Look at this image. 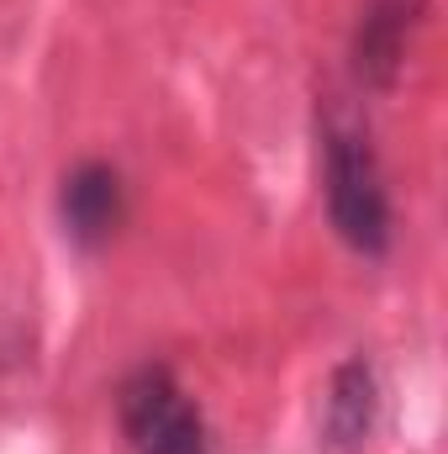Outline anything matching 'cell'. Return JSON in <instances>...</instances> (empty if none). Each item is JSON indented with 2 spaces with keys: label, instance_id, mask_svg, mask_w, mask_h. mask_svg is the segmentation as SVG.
Returning a JSON list of instances; mask_svg holds the SVG:
<instances>
[{
  "label": "cell",
  "instance_id": "obj_2",
  "mask_svg": "<svg viewBox=\"0 0 448 454\" xmlns=\"http://www.w3.org/2000/svg\"><path fill=\"white\" fill-rule=\"evenodd\" d=\"M116 428L127 454H212L201 402L180 386L169 364H137L116 386Z\"/></svg>",
  "mask_w": 448,
  "mask_h": 454
},
{
  "label": "cell",
  "instance_id": "obj_1",
  "mask_svg": "<svg viewBox=\"0 0 448 454\" xmlns=\"http://www.w3.org/2000/svg\"><path fill=\"white\" fill-rule=\"evenodd\" d=\"M322 196H328V223L353 254L364 259L390 254L396 207H390V185H385L375 137L364 121L343 112H328L322 121Z\"/></svg>",
  "mask_w": 448,
  "mask_h": 454
},
{
  "label": "cell",
  "instance_id": "obj_3",
  "mask_svg": "<svg viewBox=\"0 0 448 454\" xmlns=\"http://www.w3.org/2000/svg\"><path fill=\"white\" fill-rule=\"evenodd\" d=\"M58 223L64 238L85 254L106 248L121 223H127V185H121V169L101 164V159H85L64 175L58 185Z\"/></svg>",
  "mask_w": 448,
  "mask_h": 454
},
{
  "label": "cell",
  "instance_id": "obj_4",
  "mask_svg": "<svg viewBox=\"0 0 448 454\" xmlns=\"http://www.w3.org/2000/svg\"><path fill=\"white\" fill-rule=\"evenodd\" d=\"M428 0H369L359 11V27H353V80L364 90H396L401 69H406V43H412V27L422 21Z\"/></svg>",
  "mask_w": 448,
  "mask_h": 454
},
{
  "label": "cell",
  "instance_id": "obj_5",
  "mask_svg": "<svg viewBox=\"0 0 448 454\" xmlns=\"http://www.w3.org/2000/svg\"><path fill=\"white\" fill-rule=\"evenodd\" d=\"M375 418H380V380H375V370L364 359H343L333 370V386H328V418H322L328 450L337 454L359 450L375 434Z\"/></svg>",
  "mask_w": 448,
  "mask_h": 454
}]
</instances>
